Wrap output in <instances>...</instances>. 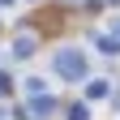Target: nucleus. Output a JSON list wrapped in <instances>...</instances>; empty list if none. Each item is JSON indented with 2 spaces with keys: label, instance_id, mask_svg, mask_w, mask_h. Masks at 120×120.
<instances>
[{
  "label": "nucleus",
  "instance_id": "nucleus-1",
  "mask_svg": "<svg viewBox=\"0 0 120 120\" xmlns=\"http://www.w3.org/2000/svg\"><path fill=\"white\" fill-rule=\"evenodd\" d=\"M56 73L64 82H82L86 77V56H82V47H60L56 52Z\"/></svg>",
  "mask_w": 120,
  "mask_h": 120
},
{
  "label": "nucleus",
  "instance_id": "nucleus-2",
  "mask_svg": "<svg viewBox=\"0 0 120 120\" xmlns=\"http://www.w3.org/2000/svg\"><path fill=\"white\" fill-rule=\"evenodd\" d=\"M13 56H34V39H30V34H22L17 43H13Z\"/></svg>",
  "mask_w": 120,
  "mask_h": 120
},
{
  "label": "nucleus",
  "instance_id": "nucleus-3",
  "mask_svg": "<svg viewBox=\"0 0 120 120\" xmlns=\"http://www.w3.org/2000/svg\"><path fill=\"white\" fill-rule=\"evenodd\" d=\"M103 94H107V82H99V77H94V82L86 86V99H103Z\"/></svg>",
  "mask_w": 120,
  "mask_h": 120
},
{
  "label": "nucleus",
  "instance_id": "nucleus-4",
  "mask_svg": "<svg viewBox=\"0 0 120 120\" xmlns=\"http://www.w3.org/2000/svg\"><path fill=\"white\" fill-rule=\"evenodd\" d=\"M94 43H99V52H103V56H112V52H120V47H116V39H107V34H94Z\"/></svg>",
  "mask_w": 120,
  "mask_h": 120
},
{
  "label": "nucleus",
  "instance_id": "nucleus-5",
  "mask_svg": "<svg viewBox=\"0 0 120 120\" xmlns=\"http://www.w3.org/2000/svg\"><path fill=\"white\" fill-rule=\"evenodd\" d=\"M69 120H90V107H73V112H69Z\"/></svg>",
  "mask_w": 120,
  "mask_h": 120
},
{
  "label": "nucleus",
  "instance_id": "nucleus-6",
  "mask_svg": "<svg viewBox=\"0 0 120 120\" xmlns=\"http://www.w3.org/2000/svg\"><path fill=\"white\" fill-rule=\"evenodd\" d=\"M0 94H9V77H4V73H0Z\"/></svg>",
  "mask_w": 120,
  "mask_h": 120
},
{
  "label": "nucleus",
  "instance_id": "nucleus-7",
  "mask_svg": "<svg viewBox=\"0 0 120 120\" xmlns=\"http://www.w3.org/2000/svg\"><path fill=\"white\" fill-rule=\"evenodd\" d=\"M116 34H120V22H116Z\"/></svg>",
  "mask_w": 120,
  "mask_h": 120
}]
</instances>
